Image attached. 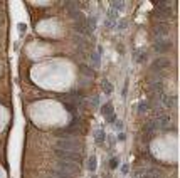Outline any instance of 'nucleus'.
<instances>
[{"label": "nucleus", "mask_w": 180, "mask_h": 178, "mask_svg": "<svg viewBox=\"0 0 180 178\" xmlns=\"http://www.w3.org/2000/svg\"><path fill=\"white\" fill-rule=\"evenodd\" d=\"M168 65H170V59L160 57V59H157V61L153 62L151 69H153V71H160V69H165V67H168Z\"/></svg>", "instance_id": "nucleus-8"}, {"label": "nucleus", "mask_w": 180, "mask_h": 178, "mask_svg": "<svg viewBox=\"0 0 180 178\" xmlns=\"http://www.w3.org/2000/svg\"><path fill=\"white\" fill-rule=\"evenodd\" d=\"M101 114L106 116V118H108L109 114H113V104L111 102H106L105 106H101Z\"/></svg>", "instance_id": "nucleus-12"}, {"label": "nucleus", "mask_w": 180, "mask_h": 178, "mask_svg": "<svg viewBox=\"0 0 180 178\" xmlns=\"http://www.w3.org/2000/svg\"><path fill=\"white\" fill-rule=\"evenodd\" d=\"M47 178H54V176H47Z\"/></svg>", "instance_id": "nucleus-29"}, {"label": "nucleus", "mask_w": 180, "mask_h": 178, "mask_svg": "<svg viewBox=\"0 0 180 178\" xmlns=\"http://www.w3.org/2000/svg\"><path fill=\"white\" fill-rule=\"evenodd\" d=\"M123 7H125V2H111V8L113 10H123Z\"/></svg>", "instance_id": "nucleus-17"}, {"label": "nucleus", "mask_w": 180, "mask_h": 178, "mask_svg": "<svg viewBox=\"0 0 180 178\" xmlns=\"http://www.w3.org/2000/svg\"><path fill=\"white\" fill-rule=\"evenodd\" d=\"M91 104H93V108H96V106L99 104V98H98V96H94V98H93V102H91Z\"/></svg>", "instance_id": "nucleus-22"}, {"label": "nucleus", "mask_w": 180, "mask_h": 178, "mask_svg": "<svg viewBox=\"0 0 180 178\" xmlns=\"http://www.w3.org/2000/svg\"><path fill=\"white\" fill-rule=\"evenodd\" d=\"M106 119H108V123H115V121H116V114H115V113L109 114V116L106 118Z\"/></svg>", "instance_id": "nucleus-21"}, {"label": "nucleus", "mask_w": 180, "mask_h": 178, "mask_svg": "<svg viewBox=\"0 0 180 178\" xmlns=\"http://www.w3.org/2000/svg\"><path fill=\"white\" fill-rule=\"evenodd\" d=\"M81 71H83V72H86L88 76H93V71H91L89 67H86V65H81Z\"/></svg>", "instance_id": "nucleus-19"}, {"label": "nucleus", "mask_w": 180, "mask_h": 178, "mask_svg": "<svg viewBox=\"0 0 180 178\" xmlns=\"http://www.w3.org/2000/svg\"><path fill=\"white\" fill-rule=\"evenodd\" d=\"M49 176H54V178H72V175H69V173H66V171H62V170H50L49 171Z\"/></svg>", "instance_id": "nucleus-10"}, {"label": "nucleus", "mask_w": 180, "mask_h": 178, "mask_svg": "<svg viewBox=\"0 0 180 178\" xmlns=\"http://www.w3.org/2000/svg\"><path fill=\"white\" fill-rule=\"evenodd\" d=\"M147 111H148V102L147 101H141L140 104H138V113L143 114V113H147Z\"/></svg>", "instance_id": "nucleus-16"}, {"label": "nucleus", "mask_w": 180, "mask_h": 178, "mask_svg": "<svg viewBox=\"0 0 180 178\" xmlns=\"http://www.w3.org/2000/svg\"><path fill=\"white\" fill-rule=\"evenodd\" d=\"M115 123H116V128H118V129H121V128H123V123H121V121H115Z\"/></svg>", "instance_id": "nucleus-26"}, {"label": "nucleus", "mask_w": 180, "mask_h": 178, "mask_svg": "<svg viewBox=\"0 0 180 178\" xmlns=\"http://www.w3.org/2000/svg\"><path fill=\"white\" fill-rule=\"evenodd\" d=\"M126 27V20L123 18V20H119V25H118V29H125Z\"/></svg>", "instance_id": "nucleus-24"}, {"label": "nucleus", "mask_w": 180, "mask_h": 178, "mask_svg": "<svg viewBox=\"0 0 180 178\" xmlns=\"http://www.w3.org/2000/svg\"><path fill=\"white\" fill-rule=\"evenodd\" d=\"M57 170H62V171H66V173H69V175H72V176H74V173H78V170H79V165L72 163V161L59 160L57 161Z\"/></svg>", "instance_id": "nucleus-4"}, {"label": "nucleus", "mask_w": 180, "mask_h": 178, "mask_svg": "<svg viewBox=\"0 0 180 178\" xmlns=\"http://www.w3.org/2000/svg\"><path fill=\"white\" fill-rule=\"evenodd\" d=\"M103 91H105V94H111L113 92V84L108 79H103Z\"/></svg>", "instance_id": "nucleus-15"}, {"label": "nucleus", "mask_w": 180, "mask_h": 178, "mask_svg": "<svg viewBox=\"0 0 180 178\" xmlns=\"http://www.w3.org/2000/svg\"><path fill=\"white\" fill-rule=\"evenodd\" d=\"M91 59H93V65H94V67H98V65H99V55H98V54H91Z\"/></svg>", "instance_id": "nucleus-18"}, {"label": "nucleus", "mask_w": 180, "mask_h": 178, "mask_svg": "<svg viewBox=\"0 0 180 178\" xmlns=\"http://www.w3.org/2000/svg\"><path fill=\"white\" fill-rule=\"evenodd\" d=\"M19 30H20V32H24V30H25V25H24V24H20V25H19Z\"/></svg>", "instance_id": "nucleus-27"}, {"label": "nucleus", "mask_w": 180, "mask_h": 178, "mask_svg": "<svg viewBox=\"0 0 180 178\" xmlns=\"http://www.w3.org/2000/svg\"><path fill=\"white\" fill-rule=\"evenodd\" d=\"M160 102H163L165 108L172 109V108H175V106H177V98H175V96H170V94H162Z\"/></svg>", "instance_id": "nucleus-7"}, {"label": "nucleus", "mask_w": 180, "mask_h": 178, "mask_svg": "<svg viewBox=\"0 0 180 178\" xmlns=\"http://www.w3.org/2000/svg\"><path fill=\"white\" fill-rule=\"evenodd\" d=\"M121 171H123V173H128V171H130V168H128V165H123V168H121Z\"/></svg>", "instance_id": "nucleus-25"}, {"label": "nucleus", "mask_w": 180, "mask_h": 178, "mask_svg": "<svg viewBox=\"0 0 180 178\" xmlns=\"http://www.w3.org/2000/svg\"><path fill=\"white\" fill-rule=\"evenodd\" d=\"M145 59H147V54L143 52V54H140V55H138V59H137V61H138V62H143Z\"/></svg>", "instance_id": "nucleus-23"}, {"label": "nucleus", "mask_w": 180, "mask_h": 178, "mask_svg": "<svg viewBox=\"0 0 180 178\" xmlns=\"http://www.w3.org/2000/svg\"><path fill=\"white\" fill-rule=\"evenodd\" d=\"M56 149H66V151L81 153V143L76 138H59L56 141Z\"/></svg>", "instance_id": "nucleus-2"}, {"label": "nucleus", "mask_w": 180, "mask_h": 178, "mask_svg": "<svg viewBox=\"0 0 180 178\" xmlns=\"http://www.w3.org/2000/svg\"><path fill=\"white\" fill-rule=\"evenodd\" d=\"M153 32H155L157 40H163V39H167V35L170 34V27L167 25V24H157Z\"/></svg>", "instance_id": "nucleus-5"}, {"label": "nucleus", "mask_w": 180, "mask_h": 178, "mask_svg": "<svg viewBox=\"0 0 180 178\" xmlns=\"http://www.w3.org/2000/svg\"><path fill=\"white\" fill-rule=\"evenodd\" d=\"M79 126H81V118L76 116V118H72L69 126L56 131V135H57L59 138H76V135L79 133Z\"/></svg>", "instance_id": "nucleus-1"}, {"label": "nucleus", "mask_w": 180, "mask_h": 178, "mask_svg": "<svg viewBox=\"0 0 180 178\" xmlns=\"http://www.w3.org/2000/svg\"><path fill=\"white\" fill-rule=\"evenodd\" d=\"M94 27H96V18H94V17L86 18V29H88V32L91 34L94 30Z\"/></svg>", "instance_id": "nucleus-14"}, {"label": "nucleus", "mask_w": 180, "mask_h": 178, "mask_svg": "<svg viewBox=\"0 0 180 178\" xmlns=\"http://www.w3.org/2000/svg\"><path fill=\"white\" fill-rule=\"evenodd\" d=\"M56 155H57L59 160H64V161H72V163H81V153H76V151H66V149H56Z\"/></svg>", "instance_id": "nucleus-3"}, {"label": "nucleus", "mask_w": 180, "mask_h": 178, "mask_svg": "<svg viewBox=\"0 0 180 178\" xmlns=\"http://www.w3.org/2000/svg\"><path fill=\"white\" fill-rule=\"evenodd\" d=\"M153 49H155V52H167V51H170V49H172V40H170V39L155 40Z\"/></svg>", "instance_id": "nucleus-6"}, {"label": "nucleus", "mask_w": 180, "mask_h": 178, "mask_svg": "<svg viewBox=\"0 0 180 178\" xmlns=\"http://www.w3.org/2000/svg\"><path fill=\"white\" fill-rule=\"evenodd\" d=\"M96 168H98V160H96L94 155H91L89 160H88V170H89V171H96Z\"/></svg>", "instance_id": "nucleus-13"}, {"label": "nucleus", "mask_w": 180, "mask_h": 178, "mask_svg": "<svg viewBox=\"0 0 180 178\" xmlns=\"http://www.w3.org/2000/svg\"><path fill=\"white\" fill-rule=\"evenodd\" d=\"M125 138H126L125 135H119V136H118V139H119V141H125Z\"/></svg>", "instance_id": "nucleus-28"}, {"label": "nucleus", "mask_w": 180, "mask_h": 178, "mask_svg": "<svg viewBox=\"0 0 180 178\" xmlns=\"http://www.w3.org/2000/svg\"><path fill=\"white\" fill-rule=\"evenodd\" d=\"M109 166H111L113 170H115V168L118 166V160H115V158H113V160H109Z\"/></svg>", "instance_id": "nucleus-20"}, {"label": "nucleus", "mask_w": 180, "mask_h": 178, "mask_svg": "<svg viewBox=\"0 0 180 178\" xmlns=\"http://www.w3.org/2000/svg\"><path fill=\"white\" fill-rule=\"evenodd\" d=\"M116 17H118V12L109 8L108 10V18H106V27H113V24L116 22Z\"/></svg>", "instance_id": "nucleus-9"}, {"label": "nucleus", "mask_w": 180, "mask_h": 178, "mask_svg": "<svg viewBox=\"0 0 180 178\" xmlns=\"http://www.w3.org/2000/svg\"><path fill=\"white\" fill-rule=\"evenodd\" d=\"M106 139V133L105 129H98L96 133H94V141H96V145H103Z\"/></svg>", "instance_id": "nucleus-11"}]
</instances>
